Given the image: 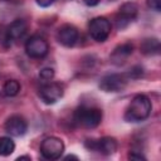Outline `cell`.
Wrapping results in <instances>:
<instances>
[{"instance_id":"obj_3","label":"cell","mask_w":161,"mask_h":161,"mask_svg":"<svg viewBox=\"0 0 161 161\" xmlns=\"http://www.w3.org/2000/svg\"><path fill=\"white\" fill-rule=\"evenodd\" d=\"M112 30L111 21L104 18V16H97L93 18L89 24H88V31L89 35L96 40V42H104Z\"/></svg>"},{"instance_id":"obj_12","label":"cell","mask_w":161,"mask_h":161,"mask_svg":"<svg viewBox=\"0 0 161 161\" xmlns=\"http://www.w3.org/2000/svg\"><path fill=\"white\" fill-rule=\"evenodd\" d=\"M132 53H133V45L131 43H123L117 48H114V50L111 54V62L116 65H122Z\"/></svg>"},{"instance_id":"obj_7","label":"cell","mask_w":161,"mask_h":161,"mask_svg":"<svg viewBox=\"0 0 161 161\" xmlns=\"http://www.w3.org/2000/svg\"><path fill=\"white\" fill-rule=\"evenodd\" d=\"M130 79L125 74H108L104 75L99 82V88L104 92H119L122 91Z\"/></svg>"},{"instance_id":"obj_6","label":"cell","mask_w":161,"mask_h":161,"mask_svg":"<svg viewBox=\"0 0 161 161\" xmlns=\"http://www.w3.org/2000/svg\"><path fill=\"white\" fill-rule=\"evenodd\" d=\"M63 86L57 82H49L39 88V97L47 104H53L63 97Z\"/></svg>"},{"instance_id":"obj_2","label":"cell","mask_w":161,"mask_h":161,"mask_svg":"<svg viewBox=\"0 0 161 161\" xmlns=\"http://www.w3.org/2000/svg\"><path fill=\"white\" fill-rule=\"evenodd\" d=\"M102 111L97 107H88V106H79L74 113H73V119L74 123H77L78 126L91 130V128H96L101 121H102Z\"/></svg>"},{"instance_id":"obj_22","label":"cell","mask_w":161,"mask_h":161,"mask_svg":"<svg viewBox=\"0 0 161 161\" xmlns=\"http://www.w3.org/2000/svg\"><path fill=\"white\" fill-rule=\"evenodd\" d=\"M83 1H84V4L87 6H96L99 3V0H83Z\"/></svg>"},{"instance_id":"obj_23","label":"cell","mask_w":161,"mask_h":161,"mask_svg":"<svg viewBox=\"0 0 161 161\" xmlns=\"http://www.w3.org/2000/svg\"><path fill=\"white\" fill-rule=\"evenodd\" d=\"M70 158L78 160V157H77V156H74V155H68V156H65V157H64V160H70Z\"/></svg>"},{"instance_id":"obj_1","label":"cell","mask_w":161,"mask_h":161,"mask_svg":"<svg viewBox=\"0 0 161 161\" xmlns=\"http://www.w3.org/2000/svg\"><path fill=\"white\" fill-rule=\"evenodd\" d=\"M152 111V103L145 94H136L130 102L125 112V119L127 122H141L145 121Z\"/></svg>"},{"instance_id":"obj_21","label":"cell","mask_w":161,"mask_h":161,"mask_svg":"<svg viewBox=\"0 0 161 161\" xmlns=\"http://www.w3.org/2000/svg\"><path fill=\"white\" fill-rule=\"evenodd\" d=\"M38 5H40L42 8H48L50 5H53L55 3V0H36Z\"/></svg>"},{"instance_id":"obj_24","label":"cell","mask_w":161,"mask_h":161,"mask_svg":"<svg viewBox=\"0 0 161 161\" xmlns=\"http://www.w3.org/2000/svg\"><path fill=\"white\" fill-rule=\"evenodd\" d=\"M18 160H30V156H19Z\"/></svg>"},{"instance_id":"obj_20","label":"cell","mask_w":161,"mask_h":161,"mask_svg":"<svg viewBox=\"0 0 161 161\" xmlns=\"http://www.w3.org/2000/svg\"><path fill=\"white\" fill-rule=\"evenodd\" d=\"M128 158L130 160H146V157L141 152H137V151H131L128 153Z\"/></svg>"},{"instance_id":"obj_8","label":"cell","mask_w":161,"mask_h":161,"mask_svg":"<svg viewBox=\"0 0 161 161\" xmlns=\"http://www.w3.org/2000/svg\"><path fill=\"white\" fill-rule=\"evenodd\" d=\"M138 13V6L135 3H125L121 5L119 11L116 16V25L118 29L126 28L132 20L136 19Z\"/></svg>"},{"instance_id":"obj_15","label":"cell","mask_w":161,"mask_h":161,"mask_svg":"<svg viewBox=\"0 0 161 161\" xmlns=\"http://www.w3.org/2000/svg\"><path fill=\"white\" fill-rule=\"evenodd\" d=\"M15 150V143L10 137H0V156H10Z\"/></svg>"},{"instance_id":"obj_14","label":"cell","mask_w":161,"mask_h":161,"mask_svg":"<svg viewBox=\"0 0 161 161\" xmlns=\"http://www.w3.org/2000/svg\"><path fill=\"white\" fill-rule=\"evenodd\" d=\"M140 49L145 55H156L160 53V42L157 38H146L142 40Z\"/></svg>"},{"instance_id":"obj_10","label":"cell","mask_w":161,"mask_h":161,"mask_svg":"<svg viewBox=\"0 0 161 161\" xmlns=\"http://www.w3.org/2000/svg\"><path fill=\"white\" fill-rule=\"evenodd\" d=\"M78 36H79L78 29H77L74 25H70V24H64V25H62V26L58 29V34H57L58 42H59L62 45L67 47V48L73 47V45L77 43Z\"/></svg>"},{"instance_id":"obj_4","label":"cell","mask_w":161,"mask_h":161,"mask_svg":"<svg viewBox=\"0 0 161 161\" xmlns=\"http://www.w3.org/2000/svg\"><path fill=\"white\" fill-rule=\"evenodd\" d=\"M64 152V143L59 137H47L40 143V153L47 160H58Z\"/></svg>"},{"instance_id":"obj_9","label":"cell","mask_w":161,"mask_h":161,"mask_svg":"<svg viewBox=\"0 0 161 161\" xmlns=\"http://www.w3.org/2000/svg\"><path fill=\"white\" fill-rule=\"evenodd\" d=\"M4 128L5 131L10 135V136H14V137H20L26 133L28 131V123L25 121L24 117L19 116V114H14V116H10L5 125H4Z\"/></svg>"},{"instance_id":"obj_19","label":"cell","mask_w":161,"mask_h":161,"mask_svg":"<svg viewBox=\"0 0 161 161\" xmlns=\"http://www.w3.org/2000/svg\"><path fill=\"white\" fill-rule=\"evenodd\" d=\"M147 6L155 11H160L161 10V0H146Z\"/></svg>"},{"instance_id":"obj_5","label":"cell","mask_w":161,"mask_h":161,"mask_svg":"<svg viewBox=\"0 0 161 161\" xmlns=\"http://www.w3.org/2000/svg\"><path fill=\"white\" fill-rule=\"evenodd\" d=\"M25 52H26L28 57L34 58V59H40L48 54L49 44L43 36L33 35L25 43Z\"/></svg>"},{"instance_id":"obj_11","label":"cell","mask_w":161,"mask_h":161,"mask_svg":"<svg viewBox=\"0 0 161 161\" xmlns=\"http://www.w3.org/2000/svg\"><path fill=\"white\" fill-rule=\"evenodd\" d=\"M93 151H98L106 156L113 155L117 151V141H116V138H113L111 136H104L98 140H94V150Z\"/></svg>"},{"instance_id":"obj_16","label":"cell","mask_w":161,"mask_h":161,"mask_svg":"<svg viewBox=\"0 0 161 161\" xmlns=\"http://www.w3.org/2000/svg\"><path fill=\"white\" fill-rule=\"evenodd\" d=\"M20 83L15 79H9L4 84V93L8 97H15L20 92Z\"/></svg>"},{"instance_id":"obj_25","label":"cell","mask_w":161,"mask_h":161,"mask_svg":"<svg viewBox=\"0 0 161 161\" xmlns=\"http://www.w3.org/2000/svg\"><path fill=\"white\" fill-rule=\"evenodd\" d=\"M3 1H8V3H18L19 0H3Z\"/></svg>"},{"instance_id":"obj_13","label":"cell","mask_w":161,"mask_h":161,"mask_svg":"<svg viewBox=\"0 0 161 161\" xmlns=\"http://www.w3.org/2000/svg\"><path fill=\"white\" fill-rule=\"evenodd\" d=\"M28 30V24L24 19H15L6 29V39L8 40H16L25 35Z\"/></svg>"},{"instance_id":"obj_17","label":"cell","mask_w":161,"mask_h":161,"mask_svg":"<svg viewBox=\"0 0 161 161\" xmlns=\"http://www.w3.org/2000/svg\"><path fill=\"white\" fill-rule=\"evenodd\" d=\"M126 75L128 79H138L143 75V68L141 65H135L126 73Z\"/></svg>"},{"instance_id":"obj_18","label":"cell","mask_w":161,"mask_h":161,"mask_svg":"<svg viewBox=\"0 0 161 161\" xmlns=\"http://www.w3.org/2000/svg\"><path fill=\"white\" fill-rule=\"evenodd\" d=\"M39 77L43 80H50V79L54 78V70L52 68H43L39 72Z\"/></svg>"}]
</instances>
